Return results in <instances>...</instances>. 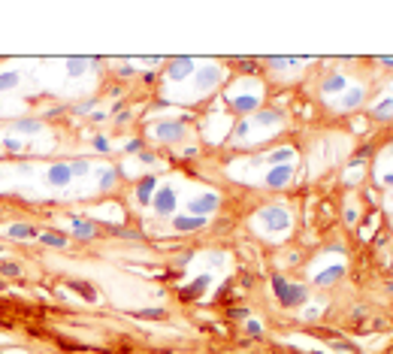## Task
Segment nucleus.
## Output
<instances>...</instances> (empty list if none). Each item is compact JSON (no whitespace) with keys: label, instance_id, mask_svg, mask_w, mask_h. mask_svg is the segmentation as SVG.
<instances>
[{"label":"nucleus","instance_id":"1","mask_svg":"<svg viewBox=\"0 0 393 354\" xmlns=\"http://www.w3.org/2000/svg\"><path fill=\"white\" fill-rule=\"evenodd\" d=\"M257 221H260V230H266V233H285V230H291V212L275 203V206H266L257 212Z\"/></svg>","mask_w":393,"mask_h":354},{"label":"nucleus","instance_id":"2","mask_svg":"<svg viewBox=\"0 0 393 354\" xmlns=\"http://www.w3.org/2000/svg\"><path fill=\"white\" fill-rule=\"evenodd\" d=\"M272 290H275V297H278L281 306H299V303H305V288L291 285L281 276H272Z\"/></svg>","mask_w":393,"mask_h":354},{"label":"nucleus","instance_id":"3","mask_svg":"<svg viewBox=\"0 0 393 354\" xmlns=\"http://www.w3.org/2000/svg\"><path fill=\"white\" fill-rule=\"evenodd\" d=\"M221 76H224V70L215 64H206L200 67L194 73V88L200 94H206V91H212V88H218V82H221Z\"/></svg>","mask_w":393,"mask_h":354},{"label":"nucleus","instance_id":"4","mask_svg":"<svg viewBox=\"0 0 393 354\" xmlns=\"http://www.w3.org/2000/svg\"><path fill=\"white\" fill-rule=\"evenodd\" d=\"M218 203H221V197L212 191L200 194V197H191V203H188V215H196V218H206V215H212L215 209H218Z\"/></svg>","mask_w":393,"mask_h":354},{"label":"nucleus","instance_id":"5","mask_svg":"<svg viewBox=\"0 0 393 354\" xmlns=\"http://www.w3.org/2000/svg\"><path fill=\"white\" fill-rule=\"evenodd\" d=\"M155 136L161 142H182L188 136V128H185V121H161V124H155Z\"/></svg>","mask_w":393,"mask_h":354},{"label":"nucleus","instance_id":"6","mask_svg":"<svg viewBox=\"0 0 393 354\" xmlns=\"http://www.w3.org/2000/svg\"><path fill=\"white\" fill-rule=\"evenodd\" d=\"M166 79H172V82H182V79H188L191 73H196V64L194 58H172L169 64H166Z\"/></svg>","mask_w":393,"mask_h":354},{"label":"nucleus","instance_id":"7","mask_svg":"<svg viewBox=\"0 0 393 354\" xmlns=\"http://www.w3.org/2000/svg\"><path fill=\"white\" fill-rule=\"evenodd\" d=\"M151 206H155V212L158 215H172L176 212V206H179V200H176V191L164 185L161 191H155V200H151Z\"/></svg>","mask_w":393,"mask_h":354},{"label":"nucleus","instance_id":"8","mask_svg":"<svg viewBox=\"0 0 393 354\" xmlns=\"http://www.w3.org/2000/svg\"><path fill=\"white\" fill-rule=\"evenodd\" d=\"M294 179V163H281V166H269L266 173V188H285Z\"/></svg>","mask_w":393,"mask_h":354},{"label":"nucleus","instance_id":"9","mask_svg":"<svg viewBox=\"0 0 393 354\" xmlns=\"http://www.w3.org/2000/svg\"><path fill=\"white\" fill-rule=\"evenodd\" d=\"M155 188H158V179H155V176H142V179L136 182V203H139V206H148V203L155 200Z\"/></svg>","mask_w":393,"mask_h":354},{"label":"nucleus","instance_id":"10","mask_svg":"<svg viewBox=\"0 0 393 354\" xmlns=\"http://www.w3.org/2000/svg\"><path fill=\"white\" fill-rule=\"evenodd\" d=\"M70 179H73L70 163H55V166H49V173H46V182H49L52 188H64V185H70Z\"/></svg>","mask_w":393,"mask_h":354},{"label":"nucleus","instance_id":"11","mask_svg":"<svg viewBox=\"0 0 393 354\" xmlns=\"http://www.w3.org/2000/svg\"><path fill=\"white\" fill-rule=\"evenodd\" d=\"M363 97H366V88H363V85H348L345 94L339 97V109H345V112H348V109H357L363 103Z\"/></svg>","mask_w":393,"mask_h":354},{"label":"nucleus","instance_id":"12","mask_svg":"<svg viewBox=\"0 0 393 354\" xmlns=\"http://www.w3.org/2000/svg\"><path fill=\"white\" fill-rule=\"evenodd\" d=\"M345 88H348V79L336 70V73H330L327 79L321 82V94H327V97H333V94H345Z\"/></svg>","mask_w":393,"mask_h":354},{"label":"nucleus","instance_id":"13","mask_svg":"<svg viewBox=\"0 0 393 354\" xmlns=\"http://www.w3.org/2000/svg\"><path fill=\"white\" fill-rule=\"evenodd\" d=\"M342 276H345V263H333V266H327V269L315 273V285H318V288H327V285H333V282H339Z\"/></svg>","mask_w":393,"mask_h":354},{"label":"nucleus","instance_id":"14","mask_svg":"<svg viewBox=\"0 0 393 354\" xmlns=\"http://www.w3.org/2000/svg\"><path fill=\"white\" fill-rule=\"evenodd\" d=\"M209 218H196V215H176L172 218V227L179 230V233H191V230H200V227H206Z\"/></svg>","mask_w":393,"mask_h":354},{"label":"nucleus","instance_id":"15","mask_svg":"<svg viewBox=\"0 0 393 354\" xmlns=\"http://www.w3.org/2000/svg\"><path fill=\"white\" fill-rule=\"evenodd\" d=\"M294 158H296L294 149L281 145V149H275V152H269V155H266V163H269V166H281V163H294Z\"/></svg>","mask_w":393,"mask_h":354},{"label":"nucleus","instance_id":"16","mask_svg":"<svg viewBox=\"0 0 393 354\" xmlns=\"http://www.w3.org/2000/svg\"><path fill=\"white\" fill-rule=\"evenodd\" d=\"M230 103H233V109H236V112H242V115H245V112H254V109L260 106V97H257V94H245V97H233Z\"/></svg>","mask_w":393,"mask_h":354},{"label":"nucleus","instance_id":"17","mask_svg":"<svg viewBox=\"0 0 393 354\" xmlns=\"http://www.w3.org/2000/svg\"><path fill=\"white\" fill-rule=\"evenodd\" d=\"M209 282H212V276H196L194 282H188V285H185L182 297H185V300H191V297H200L203 290L209 288Z\"/></svg>","mask_w":393,"mask_h":354},{"label":"nucleus","instance_id":"18","mask_svg":"<svg viewBox=\"0 0 393 354\" xmlns=\"http://www.w3.org/2000/svg\"><path fill=\"white\" fill-rule=\"evenodd\" d=\"M15 133H25V136H33V133H39L42 130V121H36V118H18L15 124H12Z\"/></svg>","mask_w":393,"mask_h":354},{"label":"nucleus","instance_id":"19","mask_svg":"<svg viewBox=\"0 0 393 354\" xmlns=\"http://www.w3.org/2000/svg\"><path fill=\"white\" fill-rule=\"evenodd\" d=\"M372 118H378V121H390L393 118V97H384L381 103H375Z\"/></svg>","mask_w":393,"mask_h":354},{"label":"nucleus","instance_id":"20","mask_svg":"<svg viewBox=\"0 0 393 354\" xmlns=\"http://www.w3.org/2000/svg\"><path fill=\"white\" fill-rule=\"evenodd\" d=\"M70 227H73V236H79V239H91V236L97 233V227L88 224V221H82V218H73Z\"/></svg>","mask_w":393,"mask_h":354},{"label":"nucleus","instance_id":"21","mask_svg":"<svg viewBox=\"0 0 393 354\" xmlns=\"http://www.w3.org/2000/svg\"><path fill=\"white\" fill-rule=\"evenodd\" d=\"M39 242H42V245H52V248H67V236L64 233H58V230H46V233H39Z\"/></svg>","mask_w":393,"mask_h":354},{"label":"nucleus","instance_id":"22","mask_svg":"<svg viewBox=\"0 0 393 354\" xmlns=\"http://www.w3.org/2000/svg\"><path fill=\"white\" fill-rule=\"evenodd\" d=\"M18 82H21V73H18V70H6V73H0V94L18 88Z\"/></svg>","mask_w":393,"mask_h":354},{"label":"nucleus","instance_id":"23","mask_svg":"<svg viewBox=\"0 0 393 354\" xmlns=\"http://www.w3.org/2000/svg\"><path fill=\"white\" fill-rule=\"evenodd\" d=\"M6 236H9V239H31V236H36V230H33L31 224H12L6 230Z\"/></svg>","mask_w":393,"mask_h":354},{"label":"nucleus","instance_id":"24","mask_svg":"<svg viewBox=\"0 0 393 354\" xmlns=\"http://www.w3.org/2000/svg\"><path fill=\"white\" fill-rule=\"evenodd\" d=\"M70 288L76 290V294H79V297H85V300H88V303H97V290L91 288V285H88V282H70Z\"/></svg>","mask_w":393,"mask_h":354},{"label":"nucleus","instance_id":"25","mask_svg":"<svg viewBox=\"0 0 393 354\" xmlns=\"http://www.w3.org/2000/svg\"><path fill=\"white\" fill-rule=\"evenodd\" d=\"M281 121V115L275 112V109H266V112H257L254 115V124H260V128H266V124H278Z\"/></svg>","mask_w":393,"mask_h":354},{"label":"nucleus","instance_id":"26","mask_svg":"<svg viewBox=\"0 0 393 354\" xmlns=\"http://www.w3.org/2000/svg\"><path fill=\"white\" fill-rule=\"evenodd\" d=\"M85 67H88V58H70V61H67L70 76H82V73H85Z\"/></svg>","mask_w":393,"mask_h":354},{"label":"nucleus","instance_id":"27","mask_svg":"<svg viewBox=\"0 0 393 354\" xmlns=\"http://www.w3.org/2000/svg\"><path fill=\"white\" fill-rule=\"evenodd\" d=\"M0 276L18 279V276H21V266H18V263H9V260H3V263H0Z\"/></svg>","mask_w":393,"mask_h":354},{"label":"nucleus","instance_id":"28","mask_svg":"<svg viewBox=\"0 0 393 354\" xmlns=\"http://www.w3.org/2000/svg\"><path fill=\"white\" fill-rule=\"evenodd\" d=\"M3 149H6L9 155H18V152H25V142H18V139H3Z\"/></svg>","mask_w":393,"mask_h":354},{"label":"nucleus","instance_id":"29","mask_svg":"<svg viewBox=\"0 0 393 354\" xmlns=\"http://www.w3.org/2000/svg\"><path fill=\"white\" fill-rule=\"evenodd\" d=\"M88 170H91L88 161H73V163H70V173H73V176H85Z\"/></svg>","mask_w":393,"mask_h":354},{"label":"nucleus","instance_id":"30","mask_svg":"<svg viewBox=\"0 0 393 354\" xmlns=\"http://www.w3.org/2000/svg\"><path fill=\"white\" fill-rule=\"evenodd\" d=\"M112 185H115V170H109V173L100 176V188H103V191H109Z\"/></svg>","mask_w":393,"mask_h":354},{"label":"nucleus","instance_id":"31","mask_svg":"<svg viewBox=\"0 0 393 354\" xmlns=\"http://www.w3.org/2000/svg\"><path fill=\"white\" fill-rule=\"evenodd\" d=\"M94 149H97L100 155H106L109 152V139L106 136H94Z\"/></svg>","mask_w":393,"mask_h":354},{"label":"nucleus","instance_id":"32","mask_svg":"<svg viewBox=\"0 0 393 354\" xmlns=\"http://www.w3.org/2000/svg\"><path fill=\"white\" fill-rule=\"evenodd\" d=\"M248 128H251V124H248V121H242V124L236 128V139H245V136H248Z\"/></svg>","mask_w":393,"mask_h":354},{"label":"nucleus","instance_id":"33","mask_svg":"<svg viewBox=\"0 0 393 354\" xmlns=\"http://www.w3.org/2000/svg\"><path fill=\"white\" fill-rule=\"evenodd\" d=\"M127 152H130V155H139V152H142V142H139V139H130V142H127Z\"/></svg>","mask_w":393,"mask_h":354},{"label":"nucleus","instance_id":"34","mask_svg":"<svg viewBox=\"0 0 393 354\" xmlns=\"http://www.w3.org/2000/svg\"><path fill=\"white\" fill-rule=\"evenodd\" d=\"M139 161H142V163H158V158H155L151 152H145V149H142V152H139Z\"/></svg>","mask_w":393,"mask_h":354},{"label":"nucleus","instance_id":"35","mask_svg":"<svg viewBox=\"0 0 393 354\" xmlns=\"http://www.w3.org/2000/svg\"><path fill=\"white\" fill-rule=\"evenodd\" d=\"M245 330H248L251 336H260V324H257V321H248V324H245Z\"/></svg>","mask_w":393,"mask_h":354},{"label":"nucleus","instance_id":"36","mask_svg":"<svg viewBox=\"0 0 393 354\" xmlns=\"http://www.w3.org/2000/svg\"><path fill=\"white\" fill-rule=\"evenodd\" d=\"M381 182H384V185H387V188H393V170H387V173H384V176H381Z\"/></svg>","mask_w":393,"mask_h":354},{"label":"nucleus","instance_id":"37","mask_svg":"<svg viewBox=\"0 0 393 354\" xmlns=\"http://www.w3.org/2000/svg\"><path fill=\"white\" fill-rule=\"evenodd\" d=\"M381 64H387V67H393V58H381Z\"/></svg>","mask_w":393,"mask_h":354},{"label":"nucleus","instance_id":"38","mask_svg":"<svg viewBox=\"0 0 393 354\" xmlns=\"http://www.w3.org/2000/svg\"><path fill=\"white\" fill-rule=\"evenodd\" d=\"M390 203H393V191H390Z\"/></svg>","mask_w":393,"mask_h":354},{"label":"nucleus","instance_id":"39","mask_svg":"<svg viewBox=\"0 0 393 354\" xmlns=\"http://www.w3.org/2000/svg\"><path fill=\"white\" fill-rule=\"evenodd\" d=\"M315 354H321V351H315Z\"/></svg>","mask_w":393,"mask_h":354},{"label":"nucleus","instance_id":"40","mask_svg":"<svg viewBox=\"0 0 393 354\" xmlns=\"http://www.w3.org/2000/svg\"><path fill=\"white\" fill-rule=\"evenodd\" d=\"M0 288H3V285H0Z\"/></svg>","mask_w":393,"mask_h":354}]
</instances>
